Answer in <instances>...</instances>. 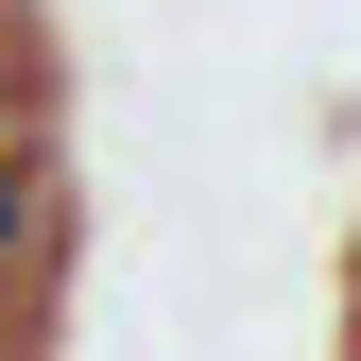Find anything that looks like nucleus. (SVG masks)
<instances>
[{"mask_svg": "<svg viewBox=\"0 0 361 361\" xmlns=\"http://www.w3.org/2000/svg\"><path fill=\"white\" fill-rule=\"evenodd\" d=\"M52 276H69V155L18 121L0 138V310H35Z\"/></svg>", "mask_w": 361, "mask_h": 361, "instance_id": "f257e3e1", "label": "nucleus"}]
</instances>
